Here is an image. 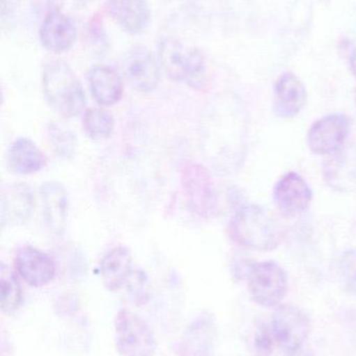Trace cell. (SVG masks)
Here are the masks:
<instances>
[{
	"label": "cell",
	"instance_id": "obj_9",
	"mask_svg": "<svg viewBox=\"0 0 356 356\" xmlns=\"http://www.w3.org/2000/svg\"><path fill=\"white\" fill-rule=\"evenodd\" d=\"M351 121L344 114H332L316 121L307 134L313 154L328 156L340 152L350 134Z\"/></svg>",
	"mask_w": 356,
	"mask_h": 356
},
{
	"label": "cell",
	"instance_id": "obj_5",
	"mask_svg": "<svg viewBox=\"0 0 356 356\" xmlns=\"http://www.w3.org/2000/svg\"><path fill=\"white\" fill-rule=\"evenodd\" d=\"M115 346L121 356H154L156 337L148 322L135 312L121 309L114 321Z\"/></svg>",
	"mask_w": 356,
	"mask_h": 356
},
{
	"label": "cell",
	"instance_id": "obj_12",
	"mask_svg": "<svg viewBox=\"0 0 356 356\" xmlns=\"http://www.w3.org/2000/svg\"><path fill=\"white\" fill-rule=\"evenodd\" d=\"M15 268L29 286L41 288L54 280L56 266L43 251L31 246L21 247L15 257Z\"/></svg>",
	"mask_w": 356,
	"mask_h": 356
},
{
	"label": "cell",
	"instance_id": "obj_29",
	"mask_svg": "<svg viewBox=\"0 0 356 356\" xmlns=\"http://www.w3.org/2000/svg\"><path fill=\"white\" fill-rule=\"evenodd\" d=\"M350 67L351 71H353V75L356 79V48L353 49V54L350 56Z\"/></svg>",
	"mask_w": 356,
	"mask_h": 356
},
{
	"label": "cell",
	"instance_id": "obj_30",
	"mask_svg": "<svg viewBox=\"0 0 356 356\" xmlns=\"http://www.w3.org/2000/svg\"><path fill=\"white\" fill-rule=\"evenodd\" d=\"M288 356H313L311 355V353H307V351H303L301 350V349H299V350L294 351V353H291L290 355Z\"/></svg>",
	"mask_w": 356,
	"mask_h": 356
},
{
	"label": "cell",
	"instance_id": "obj_15",
	"mask_svg": "<svg viewBox=\"0 0 356 356\" xmlns=\"http://www.w3.org/2000/svg\"><path fill=\"white\" fill-rule=\"evenodd\" d=\"M307 92L304 83L297 75L286 72L275 85L273 110L282 119L294 118L307 104Z\"/></svg>",
	"mask_w": 356,
	"mask_h": 356
},
{
	"label": "cell",
	"instance_id": "obj_20",
	"mask_svg": "<svg viewBox=\"0 0 356 356\" xmlns=\"http://www.w3.org/2000/svg\"><path fill=\"white\" fill-rule=\"evenodd\" d=\"M6 162L12 172L29 175L41 171L46 166L47 159L33 141L18 138L8 147Z\"/></svg>",
	"mask_w": 356,
	"mask_h": 356
},
{
	"label": "cell",
	"instance_id": "obj_19",
	"mask_svg": "<svg viewBox=\"0 0 356 356\" xmlns=\"http://www.w3.org/2000/svg\"><path fill=\"white\" fill-rule=\"evenodd\" d=\"M133 261L129 249L118 246L109 251L100 261V277L107 290L118 292L133 275Z\"/></svg>",
	"mask_w": 356,
	"mask_h": 356
},
{
	"label": "cell",
	"instance_id": "obj_24",
	"mask_svg": "<svg viewBox=\"0 0 356 356\" xmlns=\"http://www.w3.org/2000/svg\"><path fill=\"white\" fill-rule=\"evenodd\" d=\"M114 124L112 114L102 108H88L84 114V129L90 139H108L114 131Z\"/></svg>",
	"mask_w": 356,
	"mask_h": 356
},
{
	"label": "cell",
	"instance_id": "obj_22",
	"mask_svg": "<svg viewBox=\"0 0 356 356\" xmlns=\"http://www.w3.org/2000/svg\"><path fill=\"white\" fill-rule=\"evenodd\" d=\"M338 156L324 165V179L338 191H349L356 186V154L355 152H336Z\"/></svg>",
	"mask_w": 356,
	"mask_h": 356
},
{
	"label": "cell",
	"instance_id": "obj_13",
	"mask_svg": "<svg viewBox=\"0 0 356 356\" xmlns=\"http://www.w3.org/2000/svg\"><path fill=\"white\" fill-rule=\"evenodd\" d=\"M77 37V25L61 10L47 13L39 29L42 46L52 54H62L70 49Z\"/></svg>",
	"mask_w": 356,
	"mask_h": 356
},
{
	"label": "cell",
	"instance_id": "obj_8",
	"mask_svg": "<svg viewBox=\"0 0 356 356\" xmlns=\"http://www.w3.org/2000/svg\"><path fill=\"white\" fill-rule=\"evenodd\" d=\"M271 330L276 344L291 353L301 349L307 342L311 322L307 314L296 305H280L272 317Z\"/></svg>",
	"mask_w": 356,
	"mask_h": 356
},
{
	"label": "cell",
	"instance_id": "obj_2",
	"mask_svg": "<svg viewBox=\"0 0 356 356\" xmlns=\"http://www.w3.org/2000/svg\"><path fill=\"white\" fill-rule=\"evenodd\" d=\"M229 234L236 244L257 251L277 248L284 238L279 222L261 205L246 204L232 216Z\"/></svg>",
	"mask_w": 356,
	"mask_h": 356
},
{
	"label": "cell",
	"instance_id": "obj_6",
	"mask_svg": "<svg viewBox=\"0 0 356 356\" xmlns=\"http://www.w3.org/2000/svg\"><path fill=\"white\" fill-rule=\"evenodd\" d=\"M181 181L190 209L200 217H212L219 209V193L209 171L198 163H186Z\"/></svg>",
	"mask_w": 356,
	"mask_h": 356
},
{
	"label": "cell",
	"instance_id": "obj_27",
	"mask_svg": "<svg viewBox=\"0 0 356 356\" xmlns=\"http://www.w3.org/2000/svg\"><path fill=\"white\" fill-rule=\"evenodd\" d=\"M276 341L271 326L261 324L254 334V348L256 356H271Z\"/></svg>",
	"mask_w": 356,
	"mask_h": 356
},
{
	"label": "cell",
	"instance_id": "obj_21",
	"mask_svg": "<svg viewBox=\"0 0 356 356\" xmlns=\"http://www.w3.org/2000/svg\"><path fill=\"white\" fill-rule=\"evenodd\" d=\"M89 85L92 96L102 106H113L123 97V79L111 67L98 66L92 69Z\"/></svg>",
	"mask_w": 356,
	"mask_h": 356
},
{
	"label": "cell",
	"instance_id": "obj_18",
	"mask_svg": "<svg viewBox=\"0 0 356 356\" xmlns=\"http://www.w3.org/2000/svg\"><path fill=\"white\" fill-rule=\"evenodd\" d=\"M107 12L127 33L137 35L148 27L150 8L146 0H108Z\"/></svg>",
	"mask_w": 356,
	"mask_h": 356
},
{
	"label": "cell",
	"instance_id": "obj_3",
	"mask_svg": "<svg viewBox=\"0 0 356 356\" xmlns=\"http://www.w3.org/2000/svg\"><path fill=\"white\" fill-rule=\"evenodd\" d=\"M46 102L61 116H77L86 106V96L81 81L71 67L63 60L46 65L42 77Z\"/></svg>",
	"mask_w": 356,
	"mask_h": 356
},
{
	"label": "cell",
	"instance_id": "obj_17",
	"mask_svg": "<svg viewBox=\"0 0 356 356\" xmlns=\"http://www.w3.org/2000/svg\"><path fill=\"white\" fill-rule=\"evenodd\" d=\"M33 196L25 184H12L1 190V225H19L31 217Z\"/></svg>",
	"mask_w": 356,
	"mask_h": 356
},
{
	"label": "cell",
	"instance_id": "obj_25",
	"mask_svg": "<svg viewBox=\"0 0 356 356\" xmlns=\"http://www.w3.org/2000/svg\"><path fill=\"white\" fill-rule=\"evenodd\" d=\"M49 136L52 145L58 156L70 159L77 150V138L69 129L60 125L52 124L49 127Z\"/></svg>",
	"mask_w": 356,
	"mask_h": 356
},
{
	"label": "cell",
	"instance_id": "obj_16",
	"mask_svg": "<svg viewBox=\"0 0 356 356\" xmlns=\"http://www.w3.org/2000/svg\"><path fill=\"white\" fill-rule=\"evenodd\" d=\"M217 328L210 314L199 316L186 330L180 346V356H212Z\"/></svg>",
	"mask_w": 356,
	"mask_h": 356
},
{
	"label": "cell",
	"instance_id": "obj_10",
	"mask_svg": "<svg viewBox=\"0 0 356 356\" xmlns=\"http://www.w3.org/2000/svg\"><path fill=\"white\" fill-rule=\"evenodd\" d=\"M125 81L136 91L150 93L160 81V71L152 52L144 46H134L123 58Z\"/></svg>",
	"mask_w": 356,
	"mask_h": 356
},
{
	"label": "cell",
	"instance_id": "obj_28",
	"mask_svg": "<svg viewBox=\"0 0 356 356\" xmlns=\"http://www.w3.org/2000/svg\"><path fill=\"white\" fill-rule=\"evenodd\" d=\"M42 1L47 8L48 13L61 10V8H62L63 3H64V0H42Z\"/></svg>",
	"mask_w": 356,
	"mask_h": 356
},
{
	"label": "cell",
	"instance_id": "obj_4",
	"mask_svg": "<svg viewBox=\"0 0 356 356\" xmlns=\"http://www.w3.org/2000/svg\"><path fill=\"white\" fill-rule=\"evenodd\" d=\"M161 67L171 81L192 88L203 85L206 60L199 48L173 38H165L159 45Z\"/></svg>",
	"mask_w": 356,
	"mask_h": 356
},
{
	"label": "cell",
	"instance_id": "obj_11",
	"mask_svg": "<svg viewBox=\"0 0 356 356\" xmlns=\"http://www.w3.org/2000/svg\"><path fill=\"white\" fill-rule=\"evenodd\" d=\"M273 199L282 215L296 217L309 209L313 201V191L298 173L288 172L274 186Z\"/></svg>",
	"mask_w": 356,
	"mask_h": 356
},
{
	"label": "cell",
	"instance_id": "obj_26",
	"mask_svg": "<svg viewBox=\"0 0 356 356\" xmlns=\"http://www.w3.org/2000/svg\"><path fill=\"white\" fill-rule=\"evenodd\" d=\"M340 276L345 291L356 295V249H349L341 257Z\"/></svg>",
	"mask_w": 356,
	"mask_h": 356
},
{
	"label": "cell",
	"instance_id": "obj_7",
	"mask_svg": "<svg viewBox=\"0 0 356 356\" xmlns=\"http://www.w3.org/2000/svg\"><path fill=\"white\" fill-rule=\"evenodd\" d=\"M249 292L263 307L279 305L288 293V276L275 261L253 264L248 271Z\"/></svg>",
	"mask_w": 356,
	"mask_h": 356
},
{
	"label": "cell",
	"instance_id": "obj_1",
	"mask_svg": "<svg viewBox=\"0 0 356 356\" xmlns=\"http://www.w3.org/2000/svg\"><path fill=\"white\" fill-rule=\"evenodd\" d=\"M246 120L244 108L235 100H215L203 111L201 149L213 170L227 175L242 164L246 152Z\"/></svg>",
	"mask_w": 356,
	"mask_h": 356
},
{
	"label": "cell",
	"instance_id": "obj_14",
	"mask_svg": "<svg viewBox=\"0 0 356 356\" xmlns=\"http://www.w3.org/2000/svg\"><path fill=\"white\" fill-rule=\"evenodd\" d=\"M44 223L54 236H61L68 218L69 197L66 188L56 181L45 182L40 188Z\"/></svg>",
	"mask_w": 356,
	"mask_h": 356
},
{
	"label": "cell",
	"instance_id": "obj_23",
	"mask_svg": "<svg viewBox=\"0 0 356 356\" xmlns=\"http://www.w3.org/2000/svg\"><path fill=\"white\" fill-rule=\"evenodd\" d=\"M22 302V289L15 272L2 264L0 268V307L6 315H13Z\"/></svg>",
	"mask_w": 356,
	"mask_h": 356
}]
</instances>
